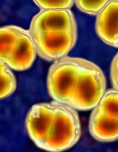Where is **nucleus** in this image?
Segmentation results:
<instances>
[{"label": "nucleus", "mask_w": 118, "mask_h": 152, "mask_svg": "<svg viewBox=\"0 0 118 152\" xmlns=\"http://www.w3.org/2000/svg\"><path fill=\"white\" fill-rule=\"evenodd\" d=\"M53 102L54 114L43 150L61 152L77 143L81 135V126L74 108L66 104Z\"/></svg>", "instance_id": "nucleus-1"}, {"label": "nucleus", "mask_w": 118, "mask_h": 152, "mask_svg": "<svg viewBox=\"0 0 118 152\" xmlns=\"http://www.w3.org/2000/svg\"><path fill=\"white\" fill-rule=\"evenodd\" d=\"M106 78L102 70L93 62L83 59L82 69L74 95L68 105L88 111L97 105L105 94Z\"/></svg>", "instance_id": "nucleus-2"}, {"label": "nucleus", "mask_w": 118, "mask_h": 152, "mask_svg": "<svg viewBox=\"0 0 118 152\" xmlns=\"http://www.w3.org/2000/svg\"><path fill=\"white\" fill-rule=\"evenodd\" d=\"M82 60L81 58L64 56L51 66L47 86L49 94L55 102L69 103L81 72Z\"/></svg>", "instance_id": "nucleus-3"}, {"label": "nucleus", "mask_w": 118, "mask_h": 152, "mask_svg": "<svg viewBox=\"0 0 118 152\" xmlns=\"http://www.w3.org/2000/svg\"><path fill=\"white\" fill-rule=\"evenodd\" d=\"M30 34L39 56L48 61L66 56L74 48L77 40V32L51 31Z\"/></svg>", "instance_id": "nucleus-4"}, {"label": "nucleus", "mask_w": 118, "mask_h": 152, "mask_svg": "<svg viewBox=\"0 0 118 152\" xmlns=\"http://www.w3.org/2000/svg\"><path fill=\"white\" fill-rule=\"evenodd\" d=\"M77 32L75 18L69 9L42 10L33 17L29 32Z\"/></svg>", "instance_id": "nucleus-5"}, {"label": "nucleus", "mask_w": 118, "mask_h": 152, "mask_svg": "<svg viewBox=\"0 0 118 152\" xmlns=\"http://www.w3.org/2000/svg\"><path fill=\"white\" fill-rule=\"evenodd\" d=\"M54 105L40 103L33 105L26 118V129L30 138L37 146L43 149L53 120Z\"/></svg>", "instance_id": "nucleus-6"}, {"label": "nucleus", "mask_w": 118, "mask_h": 152, "mask_svg": "<svg viewBox=\"0 0 118 152\" xmlns=\"http://www.w3.org/2000/svg\"><path fill=\"white\" fill-rule=\"evenodd\" d=\"M37 53L29 31L21 28L19 37L5 62L9 68L15 71H26L32 66Z\"/></svg>", "instance_id": "nucleus-7"}, {"label": "nucleus", "mask_w": 118, "mask_h": 152, "mask_svg": "<svg viewBox=\"0 0 118 152\" xmlns=\"http://www.w3.org/2000/svg\"><path fill=\"white\" fill-rule=\"evenodd\" d=\"M96 32L104 42L118 48V0H109L99 12Z\"/></svg>", "instance_id": "nucleus-8"}, {"label": "nucleus", "mask_w": 118, "mask_h": 152, "mask_svg": "<svg viewBox=\"0 0 118 152\" xmlns=\"http://www.w3.org/2000/svg\"><path fill=\"white\" fill-rule=\"evenodd\" d=\"M92 136L100 142H113L118 140V119L94 110L89 122Z\"/></svg>", "instance_id": "nucleus-9"}, {"label": "nucleus", "mask_w": 118, "mask_h": 152, "mask_svg": "<svg viewBox=\"0 0 118 152\" xmlns=\"http://www.w3.org/2000/svg\"><path fill=\"white\" fill-rule=\"evenodd\" d=\"M21 28L5 26L0 28V59L5 62L19 37Z\"/></svg>", "instance_id": "nucleus-10"}, {"label": "nucleus", "mask_w": 118, "mask_h": 152, "mask_svg": "<svg viewBox=\"0 0 118 152\" xmlns=\"http://www.w3.org/2000/svg\"><path fill=\"white\" fill-rule=\"evenodd\" d=\"M100 112L118 119V91L110 90L105 93L96 106Z\"/></svg>", "instance_id": "nucleus-11"}, {"label": "nucleus", "mask_w": 118, "mask_h": 152, "mask_svg": "<svg viewBox=\"0 0 118 152\" xmlns=\"http://www.w3.org/2000/svg\"><path fill=\"white\" fill-rule=\"evenodd\" d=\"M16 88V80L10 69L0 74V99L10 96Z\"/></svg>", "instance_id": "nucleus-12"}, {"label": "nucleus", "mask_w": 118, "mask_h": 152, "mask_svg": "<svg viewBox=\"0 0 118 152\" xmlns=\"http://www.w3.org/2000/svg\"><path fill=\"white\" fill-rule=\"evenodd\" d=\"M109 0H74L77 7L83 13L97 15Z\"/></svg>", "instance_id": "nucleus-13"}, {"label": "nucleus", "mask_w": 118, "mask_h": 152, "mask_svg": "<svg viewBox=\"0 0 118 152\" xmlns=\"http://www.w3.org/2000/svg\"><path fill=\"white\" fill-rule=\"evenodd\" d=\"M42 10L48 9H69L74 0H33Z\"/></svg>", "instance_id": "nucleus-14"}, {"label": "nucleus", "mask_w": 118, "mask_h": 152, "mask_svg": "<svg viewBox=\"0 0 118 152\" xmlns=\"http://www.w3.org/2000/svg\"><path fill=\"white\" fill-rule=\"evenodd\" d=\"M111 74H118V53L114 56L111 63Z\"/></svg>", "instance_id": "nucleus-15"}, {"label": "nucleus", "mask_w": 118, "mask_h": 152, "mask_svg": "<svg viewBox=\"0 0 118 152\" xmlns=\"http://www.w3.org/2000/svg\"><path fill=\"white\" fill-rule=\"evenodd\" d=\"M112 84L114 89L118 91V74H111Z\"/></svg>", "instance_id": "nucleus-16"}, {"label": "nucleus", "mask_w": 118, "mask_h": 152, "mask_svg": "<svg viewBox=\"0 0 118 152\" xmlns=\"http://www.w3.org/2000/svg\"><path fill=\"white\" fill-rule=\"evenodd\" d=\"M8 68H9L7 64H6V62L4 61H3L2 59H0V74H2L4 71H5Z\"/></svg>", "instance_id": "nucleus-17"}]
</instances>
